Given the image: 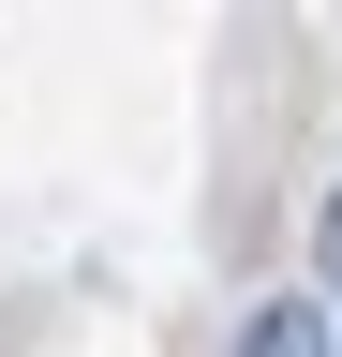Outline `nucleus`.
Masks as SVG:
<instances>
[{"instance_id": "obj_1", "label": "nucleus", "mask_w": 342, "mask_h": 357, "mask_svg": "<svg viewBox=\"0 0 342 357\" xmlns=\"http://www.w3.org/2000/svg\"><path fill=\"white\" fill-rule=\"evenodd\" d=\"M238 357H342V298H327V283H297V298H253Z\"/></svg>"}, {"instance_id": "obj_2", "label": "nucleus", "mask_w": 342, "mask_h": 357, "mask_svg": "<svg viewBox=\"0 0 342 357\" xmlns=\"http://www.w3.org/2000/svg\"><path fill=\"white\" fill-rule=\"evenodd\" d=\"M313 283L342 298V178H327V208H313Z\"/></svg>"}]
</instances>
